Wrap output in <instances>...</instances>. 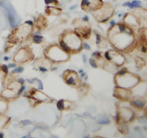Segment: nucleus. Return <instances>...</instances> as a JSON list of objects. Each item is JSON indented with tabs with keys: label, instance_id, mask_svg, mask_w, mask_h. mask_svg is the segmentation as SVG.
<instances>
[{
	"label": "nucleus",
	"instance_id": "obj_21",
	"mask_svg": "<svg viewBox=\"0 0 147 138\" xmlns=\"http://www.w3.org/2000/svg\"><path fill=\"white\" fill-rule=\"evenodd\" d=\"M131 104L136 109H142L145 105V100L140 96H135L132 97V99H131Z\"/></svg>",
	"mask_w": 147,
	"mask_h": 138
},
{
	"label": "nucleus",
	"instance_id": "obj_30",
	"mask_svg": "<svg viewBox=\"0 0 147 138\" xmlns=\"http://www.w3.org/2000/svg\"><path fill=\"white\" fill-rule=\"evenodd\" d=\"M119 131L121 132V133H123V135H126V133H128L129 132V128L128 126L125 124V122H119Z\"/></svg>",
	"mask_w": 147,
	"mask_h": 138
},
{
	"label": "nucleus",
	"instance_id": "obj_6",
	"mask_svg": "<svg viewBox=\"0 0 147 138\" xmlns=\"http://www.w3.org/2000/svg\"><path fill=\"white\" fill-rule=\"evenodd\" d=\"M0 7L3 8V12L7 20V23L12 29H15L17 26L20 25V18L18 17V13L16 12L15 8H14L10 2L2 0L0 2Z\"/></svg>",
	"mask_w": 147,
	"mask_h": 138
},
{
	"label": "nucleus",
	"instance_id": "obj_42",
	"mask_svg": "<svg viewBox=\"0 0 147 138\" xmlns=\"http://www.w3.org/2000/svg\"><path fill=\"white\" fill-rule=\"evenodd\" d=\"M17 81L18 82V83H20V84H25V79H24V78H22V77H20V78H18V79H17Z\"/></svg>",
	"mask_w": 147,
	"mask_h": 138
},
{
	"label": "nucleus",
	"instance_id": "obj_11",
	"mask_svg": "<svg viewBox=\"0 0 147 138\" xmlns=\"http://www.w3.org/2000/svg\"><path fill=\"white\" fill-rule=\"evenodd\" d=\"M63 79L65 82L66 85L73 87H76V89H78L82 84L81 78L78 76V74L76 71L70 70V69H67V70L63 71Z\"/></svg>",
	"mask_w": 147,
	"mask_h": 138
},
{
	"label": "nucleus",
	"instance_id": "obj_38",
	"mask_svg": "<svg viewBox=\"0 0 147 138\" xmlns=\"http://www.w3.org/2000/svg\"><path fill=\"white\" fill-rule=\"evenodd\" d=\"M31 121H30V120H23V121L20 122V124L22 126H26V125H30V124H31Z\"/></svg>",
	"mask_w": 147,
	"mask_h": 138
},
{
	"label": "nucleus",
	"instance_id": "obj_32",
	"mask_svg": "<svg viewBox=\"0 0 147 138\" xmlns=\"http://www.w3.org/2000/svg\"><path fill=\"white\" fill-rule=\"evenodd\" d=\"M23 71H24V68H23V66H21V64H20V66H17L15 68L12 69V71L10 72V75L11 76L20 75V74L22 73Z\"/></svg>",
	"mask_w": 147,
	"mask_h": 138
},
{
	"label": "nucleus",
	"instance_id": "obj_18",
	"mask_svg": "<svg viewBox=\"0 0 147 138\" xmlns=\"http://www.w3.org/2000/svg\"><path fill=\"white\" fill-rule=\"evenodd\" d=\"M124 24H126L128 27H130L131 30H136L140 27L139 22H138L137 18L134 15H131V14H127L124 17Z\"/></svg>",
	"mask_w": 147,
	"mask_h": 138
},
{
	"label": "nucleus",
	"instance_id": "obj_3",
	"mask_svg": "<svg viewBox=\"0 0 147 138\" xmlns=\"http://www.w3.org/2000/svg\"><path fill=\"white\" fill-rule=\"evenodd\" d=\"M34 23L31 20L25 21L22 24L17 26L14 30H12L11 34L8 36V41H12L14 44L21 43L23 41H27L33 33Z\"/></svg>",
	"mask_w": 147,
	"mask_h": 138
},
{
	"label": "nucleus",
	"instance_id": "obj_16",
	"mask_svg": "<svg viewBox=\"0 0 147 138\" xmlns=\"http://www.w3.org/2000/svg\"><path fill=\"white\" fill-rule=\"evenodd\" d=\"M18 97H20L18 90L11 89V87H5V89L1 91V93H0V98L7 100V101L14 100L15 99H17Z\"/></svg>",
	"mask_w": 147,
	"mask_h": 138
},
{
	"label": "nucleus",
	"instance_id": "obj_20",
	"mask_svg": "<svg viewBox=\"0 0 147 138\" xmlns=\"http://www.w3.org/2000/svg\"><path fill=\"white\" fill-rule=\"evenodd\" d=\"M63 10L61 7L57 6H53V5H50V6H46L45 7V13L48 16H59L62 14Z\"/></svg>",
	"mask_w": 147,
	"mask_h": 138
},
{
	"label": "nucleus",
	"instance_id": "obj_49",
	"mask_svg": "<svg viewBox=\"0 0 147 138\" xmlns=\"http://www.w3.org/2000/svg\"><path fill=\"white\" fill-rule=\"evenodd\" d=\"M3 137H4V135L2 133H0V138H3Z\"/></svg>",
	"mask_w": 147,
	"mask_h": 138
},
{
	"label": "nucleus",
	"instance_id": "obj_9",
	"mask_svg": "<svg viewBox=\"0 0 147 138\" xmlns=\"http://www.w3.org/2000/svg\"><path fill=\"white\" fill-rule=\"evenodd\" d=\"M34 59V53L30 46H22L15 53L13 56V62L17 64H23Z\"/></svg>",
	"mask_w": 147,
	"mask_h": 138
},
{
	"label": "nucleus",
	"instance_id": "obj_22",
	"mask_svg": "<svg viewBox=\"0 0 147 138\" xmlns=\"http://www.w3.org/2000/svg\"><path fill=\"white\" fill-rule=\"evenodd\" d=\"M71 106H72V102L69 100H66V99H60L56 102V107L60 112L68 110L71 108Z\"/></svg>",
	"mask_w": 147,
	"mask_h": 138
},
{
	"label": "nucleus",
	"instance_id": "obj_50",
	"mask_svg": "<svg viewBox=\"0 0 147 138\" xmlns=\"http://www.w3.org/2000/svg\"><path fill=\"white\" fill-rule=\"evenodd\" d=\"M57 69H58L57 67H53V68H52V70H53V71H54V70H57Z\"/></svg>",
	"mask_w": 147,
	"mask_h": 138
},
{
	"label": "nucleus",
	"instance_id": "obj_46",
	"mask_svg": "<svg viewBox=\"0 0 147 138\" xmlns=\"http://www.w3.org/2000/svg\"><path fill=\"white\" fill-rule=\"evenodd\" d=\"M83 59H84V60H83V62L86 63V56L85 54H83Z\"/></svg>",
	"mask_w": 147,
	"mask_h": 138
},
{
	"label": "nucleus",
	"instance_id": "obj_25",
	"mask_svg": "<svg viewBox=\"0 0 147 138\" xmlns=\"http://www.w3.org/2000/svg\"><path fill=\"white\" fill-rule=\"evenodd\" d=\"M31 41L33 44H36V45H40L44 43V37L40 34H34L32 33L31 34Z\"/></svg>",
	"mask_w": 147,
	"mask_h": 138
},
{
	"label": "nucleus",
	"instance_id": "obj_23",
	"mask_svg": "<svg viewBox=\"0 0 147 138\" xmlns=\"http://www.w3.org/2000/svg\"><path fill=\"white\" fill-rule=\"evenodd\" d=\"M78 127L76 124L74 122L73 124V128H72V130L74 133H84L85 130H86V126H85V123L83 122L82 121H80V120H78Z\"/></svg>",
	"mask_w": 147,
	"mask_h": 138
},
{
	"label": "nucleus",
	"instance_id": "obj_40",
	"mask_svg": "<svg viewBox=\"0 0 147 138\" xmlns=\"http://www.w3.org/2000/svg\"><path fill=\"white\" fill-rule=\"evenodd\" d=\"M83 49H85L86 51H89L90 50V46L88 43H83Z\"/></svg>",
	"mask_w": 147,
	"mask_h": 138
},
{
	"label": "nucleus",
	"instance_id": "obj_26",
	"mask_svg": "<svg viewBox=\"0 0 147 138\" xmlns=\"http://www.w3.org/2000/svg\"><path fill=\"white\" fill-rule=\"evenodd\" d=\"M96 122L98 124H101V125H102V124L103 125H106V124H109L110 122V119L106 114H99L96 116Z\"/></svg>",
	"mask_w": 147,
	"mask_h": 138
},
{
	"label": "nucleus",
	"instance_id": "obj_33",
	"mask_svg": "<svg viewBox=\"0 0 147 138\" xmlns=\"http://www.w3.org/2000/svg\"><path fill=\"white\" fill-rule=\"evenodd\" d=\"M135 63H136V66L138 68H142V67H144L145 66V62H144V60H142V58L140 57H137L135 59Z\"/></svg>",
	"mask_w": 147,
	"mask_h": 138
},
{
	"label": "nucleus",
	"instance_id": "obj_4",
	"mask_svg": "<svg viewBox=\"0 0 147 138\" xmlns=\"http://www.w3.org/2000/svg\"><path fill=\"white\" fill-rule=\"evenodd\" d=\"M43 56L52 64L64 63L70 59V54L63 51L59 44L56 43L47 46L43 51Z\"/></svg>",
	"mask_w": 147,
	"mask_h": 138
},
{
	"label": "nucleus",
	"instance_id": "obj_43",
	"mask_svg": "<svg viewBox=\"0 0 147 138\" xmlns=\"http://www.w3.org/2000/svg\"><path fill=\"white\" fill-rule=\"evenodd\" d=\"M82 20H85V21H86V22H88V20H88V17H87V16H84V17L82 18Z\"/></svg>",
	"mask_w": 147,
	"mask_h": 138
},
{
	"label": "nucleus",
	"instance_id": "obj_28",
	"mask_svg": "<svg viewBox=\"0 0 147 138\" xmlns=\"http://www.w3.org/2000/svg\"><path fill=\"white\" fill-rule=\"evenodd\" d=\"M8 108V101L0 98V115L5 114Z\"/></svg>",
	"mask_w": 147,
	"mask_h": 138
},
{
	"label": "nucleus",
	"instance_id": "obj_31",
	"mask_svg": "<svg viewBox=\"0 0 147 138\" xmlns=\"http://www.w3.org/2000/svg\"><path fill=\"white\" fill-rule=\"evenodd\" d=\"M8 122H9V118L8 117H7L5 114L0 115V129L4 128Z\"/></svg>",
	"mask_w": 147,
	"mask_h": 138
},
{
	"label": "nucleus",
	"instance_id": "obj_19",
	"mask_svg": "<svg viewBox=\"0 0 147 138\" xmlns=\"http://www.w3.org/2000/svg\"><path fill=\"white\" fill-rule=\"evenodd\" d=\"M47 26H48V21H47V18H46L45 16L40 15L35 20L34 28H36L38 30H40V31L43 30Z\"/></svg>",
	"mask_w": 147,
	"mask_h": 138
},
{
	"label": "nucleus",
	"instance_id": "obj_15",
	"mask_svg": "<svg viewBox=\"0 0 147 138\" xmlns=\"http://www.w3.org/2000/svg\"><path fill=\"white\" fill-rule=\"evenodd\" d=\"M118 114L121 121L123 122H131L133 118H134V112H132L131 109L125 108V107H121L118 110Z\"/></svg>",
	"mask_w": 147,
	"mask_h": 138
},
{
	"label": "nucleus",
	"instance_id": "obj_14",
	"mask_svg": "<svg viewBox=\"0 0 147 138\" xmlns=\"http://www.w3.org/2000/svg\"><path fill=\"white\" fill-rule=\"evenodd\" d=\"M132 92L131 89H123V87H116L114 89V96L115 98H117L118 99L121 101H128L130 100L131 98Z\"/></svg>",
	"mask_w": 147,
	"mask_h": 138
},
{
	"label": "nucleus",
	"instance_id": "obj_29",
	"mask_svg": "<svg viewBox=\"0 0 147 138\" xmlns=\"http://www.w3.org/2000/svg\"><path fill=\"white\" fill-rule=\"evenodd\" d=\"M8 66H6V64H1L0 66V74H1V76H2V80L4 81V77L6 79V76L8 75Z\"/></svg>",
	"mask_w": 147,
	"mask_h": 138
},
{
	"label": "nucleus",
	"instance_id": "obj_27",
	"mask_svg": "<svg viewBox=\"0 0 147 138\" xmlns=\"http://www.w3.org/2000/svg\"><path fill=\"white\" fill-rule=\"evenodd\" d=\"M27 81L30 83V84H32L34 86V89H40L42 90L43 89V84L41 80H40L39 78H31V79H27Z\"/></svg>",
	"mask_w": 147,
	"mask_h": 138
},
{
	"label": "nucleus",
	"instance_id": "obj_5",
	"mask_svg": "<svg viewBox=\"0 0 147 138\" xmlns=\"http://www.w3.org/2000/svg\"><path fill=\"white\" fill-rule=\"evenodd\" d=\"M140 83V77L134 74L129 73L127 69L119 71L115 76V84L116 87L123 89H131Z\"/></svg>",
	"mask_w": 147,
	"mask_h": 138
},
{
	"label": "nucleus",
	"instance_id": "obj_12",
	"mask_svg": "<svg viewBox=\"0 0 147 138\" xmlns=\"http://www.w3.org/2000/svg\"><path fill=\"white\" fill-rule=\"evenodd\" d=\"M105 58L108 61H110L111 63L115 64L117 66H121L125 63V57L122 53H121L118 51L115 50H109L105 53Z\"/></svg>",
	"mask_w": 147,
	"mask_h": 138
},
{
	"label": "nucleus",
	"instance_id": "obj_1",
	"mask_svg": "<svg viewBox=\"0 0 147 138\" xmlns=\"http://www.w3.org/2000/svg\"><path fill=\"white\" fill-rule=\"evenodd\" d=\"M108 38L111 45L118 51L129 53L134 48V35L126 24H115L108 31Z\"/></svg>",
	"mask_w": 147,
	"mask_h": 138
},
{
	"label": "nucleus",
	"instance_id": "obj_36",
	"mask_svg": "<svg viewBox=\"0 0 147 138\" xmlns=\"http://www.w3.org/2000/svg\"><path fill=\"white\" fill-rule=\"evenodd\" d=\"M141 7V2L140 1H132L130 4V8H134V7Z\"/></svg>",
	"mask_w": 147,
	"mask_h": 138
},
{
	"label": "nucleus",
	"instance_id": "obj_39",
	"mask_svg": "<svg viewBox=\"0 0 147 138\" xmlns=\"http://www.w3.org/2000/svg\"><path fill=\"white\" fill-rule=\"evenodd\" d=\"M138 122L145 124L147 123V118L146 117H142V118H138Z\"/></svg>",
	"mask_w": 147,
	"mask_h": 138
},
{
	"label": "nucleus",
	"instance_id": "obj_2",
	"mask_svg": "<svg viewBox=\"0 0 147 138\" xmlns=\"http://www.w3.org/2000/svg\"><path fill=\"white\" fill-rule=\"evenodd\" d=\"M58 44L69 54L80 53L83 50V41L75 30H66L60 35Z\"/></svg>",
	"mask_w": 147,
	"mask_h": 138
},
{
	"label": "nucleus",
	"instance_id": "obj_47",
	"mask_svg": "<svg viewBox=\"0 0 147 138\" xmlns=\"http://www.w3.org/2000/svg\"><path fill=\"white\" fill-rule=\"evenodd\" d=\"M3 60H4V61H8V60H9V57H8V56H4V57H3Z\"/></svg>",
	"mask_w": 147,
	"mask_h": 138
},
{
	"label": "nucleus",
	"instance_id": "obj_44",
	"mask_svg": "<svg viewBox=\"0 0 147 138\" xmlns=\"http://www.w3.org/2000/svg\"><path fill=\"white\" fill-rule=\"evenodd\" d=\"M115 24H116V22H115L114 20H110V21H109V25H110V27L114 26Z\"/></svg>",
	"mask_w": 147,
	"mask_h": 138
},
{
	"label": "nucleus",
	"instance_id": "obj_24",
	"mask_svg": "<svg viewBox=\"0 0 147 138\" xmlns=\"http://www.w3.org/2000/svg\"><path fill=\"white\" fill-rule=\"evenodd\" d=\"M139 38L140 43L147 46V27H144L142 29L139 30Z\"/></svg>",
	"mask_w": 147,
	"mask_h": 138
},
{
	"label": "nucleus",
	"instance_id": "obj_34",
	"mask_svg": "<svg viewBox=\"0 0 147 138\" xmlns=\"http://www.w3.org/2000/svg\"><path fill=\"white\" fill-rule=\"evenodd\" d=\"M43 4L45 6H50V5H53V6H58L59 2L58 0H42Z\"/></svg>",
	"mask_w": 147,
	"mask_h": 138
},
{
	"label": "nucleus",
	"instance_id": "obj_7",
	"mask_svg": "<svg viewBox=\"0 0 147 138\" xmlns=\"http://www.w3.org/2000/svg\"><path fill=\"white\" fill-rule=\"evenodd\" d=\"M24 96L29 99L32 106H36L40 103H51L53 102V99H51L48 95H46L42 90L36 89L32 87L28 92H25Z\"/></svg>",
	"mask_w": 147,
	"mask_h": 138
},
{
	"label": "nucleus",
	"instance_id": "obj_17",
	"mask_svg": "<svg viewBox=\"0 0 147 138\" xmlns=\"http://www.w3.org/2000/svg\"><path fill=\"white\" fill-rule=\"evenodd\" d=\"M133 15L137 18L140 26L147 27V10L142 8H138L133 12Z\"/></svg>",
	"mask_w": 147,
	"mask_h": 138
},
{
	"label": "nucleus",
	"instance_id": "obj_13",
	"mask_svg": "<svg viewBox=\"0 0 147 138\" xmlns=\"http://www.w3.org/2000/svg\"><path fill=\"white\" fill-rule=\"evenodd\" d=\"M104 2L102 0H82L81 8L86 12H94L102 7Z\"/></svg>",
	"mask_w": 147,
	"mask_h": 138
},
{
	"label": "nucleus",
	"instance_id": "obj_10",
	"mask_svg": "<svg viewBox=\"0 0 147 138\" xmlns=\"http://www.w3.org/2000/svg\"><path fill=\"white\" fill-rule=\"evenodd\" d=\"M74 30L79 35L82 39H89L92 30L88 22L83 20L82 18H76L73 21Z\"/></svg>",
	"mask_w": 147,
	"mask_h": 138
},
{
	"label": "nucleus",
	"instance_id": "obj_48",
	"mask_svg": "<svg viewBox=\"0 0 147 138\" xmlns=\"http://www.w3.org/2000/svg\"><path fill=\"white\" fill-rule=\"evenodd\" d=\"M144 115H145V117L147 118V108L144 110Z\"/></svg>",
	"mask_w": 147,
	"mask_h": 138
},
{
	"label": "nucleus",
	"instance_id": "obj_8",
	"mask_svg": "<svg viewBox=\"0 0 147 138\" xmlns=\"http://www.w3.org/2000/svg\"><path fill=\"white\" fill-rule=\"evenodd\" d=\"M92 13H93L95 20L98 23H105L113 16L114 8L110 4L104 3L102 5V7H99L98 9H96V10H95Z\"/></svg>",
	"mask_w": 147,
	"mask_h": 138
},
{
	"label": "nucleus",
	"instance_id": "obj_45",
	"mask_svg": "<svg viewBox=\"0 0 147 138\" xmlns=\"http://www.w3.org/2000/svg\"><path fill=\"white\" fill-rule=\"evenodd\" d=\"M76 7V5H74V6H71L70 7V10H74V9H75Z\"/></svg>",
	"mask_w": 147,
	"mask_h": 138
},
{
	"label": "nucleus",
	"instance_id": "obj_37",
	"mask_svg": "<svg viewBox=\"0 0 147 138\" xmlns=\"http://www.w3.org/2000/svg\"><path fill=\"white\" fill-rule=\"evenodd\" d=\"M89 64H90V66H91L92 67H94V68H98V67L94 58H90V59H89Z\"/></svg>",
	"mask_w": 147,
	"mask_h": 138
},
{
	"label": "nucleus",
	"instance_id": "obj_41",
	"mask_svg": "<svg viewBox=\"0 0 147 138\" xmlns=\"http://www.w3.org/2000/svg\"><path fill=\"white\" fill-rule=\"evenodd\" d=\"M18 66V64L15 63V62H13V63H11V64H7V66H8V68H11V69H13V68H15L16 66Z\"/></svg>",
	"mask_w": 147,
	"mask_h": 138
},
{
	"label": "nucleus",
	"instance_id": "obj_35",
	"mask_svg": "<svg viewBox=\"0 0 147 138\" xmlns=\"http://www.w3.org/2000/svg\"><path fill=\"white\" fill-rule=\"evenodd\" d=\"M15 45L14 44L12 41H8L7 40V43H6V45H5V52H8V51H10V49L13 47V46Z\"/></svg>",
	"mask_w": 147,
	"mask_h": 138
}]
</instances>
